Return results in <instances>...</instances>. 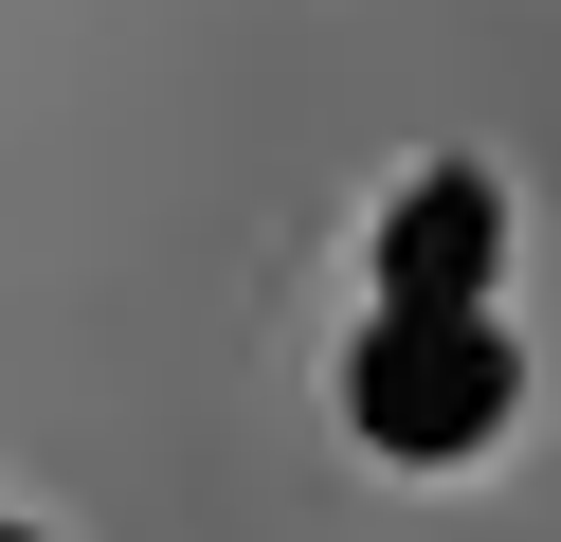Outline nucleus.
I'll return each mask as SVG.
<instances>
[{"instance_id": "nucleus-1", "label": "nucleus", "mask_w": 561, "mask_h": 542, "mask_svg": "<svg viewBox=\"0 0 561 542\" xmlns=\"http://www.w3.org/2000/svg\"><path fill=\"white\" fill-rule=\"evenodd\" d=\"M525 397V361H507V325L489 308H380L363 325V361H344V416L380 434V452H489V416Z\"/></svg>"}, {"instance_id": "nucleus-2", "label": "nucleus", "mask_w": 561, "mask_h": 542, "mask_svg": "<svg viewBox=\"0 0 561 542\" xmlns=\"http://www.w3.org/2000/svg\"><path fill=\"white\" fill-rule=\"evenodd\" d=\"M489 253H507L489 163H416V199L380 217V308H489Z\"/></svg>"}, {"instance_id": "nucleus-3", "label": "nucleus", "mask_w": 561, "mask_h": 542, "mask_svg": "<svg viewBox=\"0 0 561 542\" xmlns=\"http://www.w3.org/2000/svg\"><path fill=\"white\" fill-rule=\"evenodd\" d=\"M0 542H19V524H0Z\"/></svg>"}]
</instances>
